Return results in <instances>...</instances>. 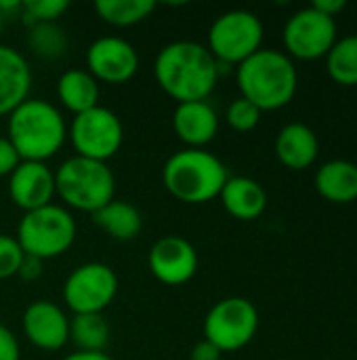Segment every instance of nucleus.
<instances>
[{
    "label": "nucleus",
    "mask_w": 357,
    "mask_h": 360,
    "mask_svg": "<svg viewBox=\"0 0 357 360\" xmlns=\"http://www.w3.org/2000/svg\"><path fill=\"white\" fill-rule=\"evenodd\" d=\"M158 86L177 103L208 101L219 82V65L206 44L175 40L160 49L154 61Z\"/></svg>",
    "instance_id": "1"
},
{
    "label": "nucleus",
    "mask_w": 357,
    "mask_h": 360,
    "mask_svg": "<svg viewBox=\"0 0 357 360\" xmlns=\"http://www.w3.org/2000/svg\"><path fill=\"white\" fill-rule=\"evenodd\" d=\"M6 137L21 160L46 162L65 146L67 122L55 103L29 97L6 116Z\"/></svg>",
    "instance_id": "2"
},
{
    "label": "nucleus",
    "mask_w": 357,
    "mask_h": 360,
    "mask_svg": "<svg viewBox=\"0 0 357 360\" xmlns=\"http://www.w3.org/2000/svg\"><path fill=\"white\" fill-rule=\"evenodd\" d=\"M240 97L255 103L261 112L286 108L299 89L295 61L278 49H261L236 68Z\"/></svg>",
    "instance_id": "3"
},
{
    "label": "nucleus",
    "mask_w": 357,
    "mask_h": 360,
    "mask_svg": "<svg viewBox=\"0 0 357 360\" xmlns=\"http://www.w3.org/2000/svg\"><path fill=\"white\" fill-rule=\"evenodd\" d=\"M227 179V167L208 150L183 148L162 167L166 192L187 205H206L219 198Z\"/></svg>",
    "instance_id": "4"
},
{
    "label": "nucleus",
    "mask_w": 357,
    "mask_h": 360,
    "mask_svg": "<svg viewBox=\"0 0 357 360\" xmlns=\"http://www.w3.org/2000/svg\"><path fill=\"white\" fill-rule=\"evenodd\" d=\"M55 194L65 209L93 215L116 198V177L107 162L74 154L55 169Z\"/></svg>",
    "instance_id": "5"
},
{
    "label": "nucleus",
    "mask_w": 357,
    "mask_h": 360,
    "mask_svg": "<svg viewBox=\"0 0 357 360\" xmlns=\"http://www.w3.org/2000/svg\"><path fill=\"white\" fill-rule=\"evenodd\" d=\"M78 236V226L69 209L63 205H46L23 213L17 226V243L25 255L40 262L67 253Z\"/></svg>",
    "instance_id": "6"
},
{
    "label": "nucleus",
    "mask_w": 357,
    "mask_h": 360,
    "mask_svg": "<svg viewBox=\"0 0 357 360\" xmlns=\"http://www.w3.org/2000/svg\"><path fill=\"white\" fill-rule=\"evenodd\" d=\"M263 36L265 27L257 13L234 8L213 21L206 49L219 63L238 68L242 61L263 49Z\"/></svg>",
    "instance_id": "7"
},
{
    "label": "nucleus",
    "mask_w": 357,
    "mask_h": 360,
    "mask_svg": "<svg viewBox=\"0 0 357 360\" xmlns=\"http://www.w3.org/2000/svg\"><path fill=\"white\" fill-rule=\"evenodd\" d=\"M67 139L76 156L107 162L124 143V127L114 110L97 105L72 118Z\"/></svg>",
    "instance_id": "8"
},
{
    "label": "nucleus",
    "mask_w": 357,
    "mask_h": 360,
    "mask_svg": "<svg viewBox=\"0 0 357 360\" xmlns=\"http://www.w3.org/2000/svg\"><path fill=\"white\" fill-rule=\"evenodd\" d=\"M204 340L221 352L246 348L259 331V310L246 297H225L204 316Z\"/></svg>",
    "instance_id": "9"
},
{
    "label": "nucleus",
    "mask_w": 357,
    "mask_h": 360,
    "mask_svg": "<svg viewBox=\"0 0 357 360\" xmlns=\"http://www.w3.org/2000/svg\"><path fill=\"white\" fill-rule=\"evenodd\" d=\"M118 274L103 262H86L74 268L63 283V304L76 314H103L118 295Z\"/></svg>",
    "instance_id": "10"
},
{
    "label": "nucleus",
    "mask_w": 357,
    "mask_h": 360,
    "mask_svg": "<svg viewBox=\"0 0 357 360\" xmlns=\"http://www.w3.org/2000/svg\"><path fill=\"white\" fill-rule=\"evenodd\" d=\"M284 49L290 59L316 61L330 53L335 42L339 40L337 21L332 17L322 15L311 4L307 8L297 11L284 25L282 32Z\"/></svg>",
    "instance_id": "11"
},
{
    "label": "nucleus",
    "mask_w": 357,
    "mask_h": 360,
    "mask_svg": "<svg viewBox=\"0 0 357 360\" xmlns=\"http://www.w3.org/2000/svg\"><path fill=\"white\" fill-rule=\"evenodd\" d=\"M139 70L137 49L120 36H101L86 49V72L101 84H124Z\"/></svg>",
    "instance_id": "12"
},
{
    "label": "nucleus",
    "mask_w": 357,
    "mask_h": 360,
    "mask_svg": "<svg viewBox=\"0 0 357 360\" xmlns=\"http://www.w3.org/2000/svg\"><path fill=\"white\" fill-rule=\"evenodd\" d=\"M151 276L166 287H181L198 272V253L194 245L177 234L158 238L147 255Z\"/></svg>",
    "instance_id": "13"
},
{
    "label": "nucleus",
    "mask_w": 357,
    "mask_h": 360,
    "mask_svg": "<svg viewBox=\"0 0 357 360\" xmlns=\"http://www.w3.org/2000/svg\"><path fill=\"white\" fill-rule=\"evenodd\" d=\"M21 329L25 340L42 352H57L69 342V319L48 300H36L23 310Z\"/></svg>",
    "instance_id": "14"
},
{
    "label": "nucleus",
    "mask_w": 357,
    "mask_h": 360,
    "mask_svg": "<svg viewBox=\"0 0 357 360\" xmlns=\"http://www.w3.org/2000/svg\"><path fill=\"white\" fill-rule=\"evenodd\" d=\"M55 171L46 162L21 160L8 177V198L23 213L53 205Z\"/></svg>",
    "instance_id": "15"
},
{
    "label": "nucleus",
    "mask_w": 357,
    "mask_h": 360,
    "mask_svg": "<svg viewBox=\"0 0 357 360\" xmlns=\"http://www.w3.org/2000/svg\"><path fill=\"white\" fill-rule=\"evenodd\" d=\"M219 114L208 101L177 103L173 112V129L179 141L191 150H206L219 133Z\"/></svg>",
    "instance_id": "16"
},
{
    "label": "nucleus",
    "mask_w": 357,
    "mask_h": 360,
    "mask_svg": "<svg viewBox=\"0 0 357 360\" xmlns=\"http://www.w3.org/2000/svg\"><path fill=\"white\" fill-rule=\"evenodd\" d=\"M32 91V68L27 59L8 44H0V118L17 110Z\"/></svg>",
    "instance_id": "17"
},
{
    "label": "nucleus",
    "mask_w": 357,
    "mask_h": 360,
    "mask_svg": "<svg viewBox=\"0 0 357 360\" xmlns=\"http://www.w3.org/2000/svg\"><path fill=\"white\" fill-rule=\"evenodd\" d=\"M276 156L290 171H305L314 167L320 156L316 131L305 122H288L276 137Z\"/></svg>",
    "instance_id": "18"
},
{
    "label": "nucleus",
    "mask_w": 357,
    "mask_h": 360,
    "mask_svg": "<svg viewBox=\"0 0 357 360\" xmlns=\"http://www.w3.org/2000/svg\"><path fill=\"white\" fill-rule=\"evenodd\" d=\"M219 198L223 209L240 221H252L267 209L265 188L250 177H229Z\"/></svg>",
    "instance_id": "19"
},
{
    "label": "nucleus",
    "mask_w": 357,
    "mask_h": 360,
    "mask_svg": "<svg viewBox=\"0 0 357 360\" xmlns=\"http://www.w3.org/2000/svg\"><path fill=\"white\" fill-rule=\"evenodd\" d=\"M318 194L335 205H349L357 200V165L335 158L324 162L316 173Z\"/></svg>",
    "instance_id": "20"
},
{
    "label": "nucleus",
    "mask_w": 357,
    "mask_h": 360,
    "mask_svg": "<svg viewBox=\"0 0 357 360\" xmlns=\"http://www.w3.org/2000/svg\"><path fill=\"white\" fill-rule=\"evenodd\" d=\"M101 84L82 68L65 70L57 80V99L74 116L99 105Z\"/></svg>",
    "instance_id": "21"
},
{
    "label": "nucleus",
    "mask_w": 357,
    "mask_h": 360,
    "mask_svg": "<svg viewBox=\"0 0 357 360\" xmlns=\"http://www.w3.org/2000/svg\"><path fill=\"white\" fill-rule=\"evenodd\" d=\"M93 221L107 236H112L114 240H122V243L133 240L143 228L139 209L135 205H130L126 200H118V198H114L103 209L93 213Z\"/></svg>",
    "instance_id": "22"
},
{
    "label": "nucleus",
    "mask_w": 357,
    "mask_h": 360,
    "mask_svg": "<svg viewBox=\"0 0 357 360\" xmlns=\"http://www.w3.org/2000/svg\"><path fill=\"white\" fill-rule=\"evenodd\" d=\"M69 342L78 352H105L109 325L103 314H76L69 321Z\"/></svg>",
    "instance_id": "23"
},
{
    "label": "nucleus",
    "mask_w": 357,
    "mask_h": 360,
    "mask_svg": "<svg viewBox=\"0 0 357 360\" xmlns=\"http://www.w3.org/2000/svg\"><path fill=\"white\" fill-rule=\"evenodd\" d=\"M156 8L151 0H97L95 13L114 27H130L145 21Z\"/></svg>",
    "instance_id": "24"
},
{
    "label": "nucleus",
    "mask_w": 357,
    "mask_h": 360,
    "mask_svg": "<svg viewBox=\"0 0 357 360\" xmlns=\"http://www.w3.org/2000/svg\"><path fill=\"white\" fill-rule=\"evenodd\" d=\"M328 76L341 86H357V34L339 38L326 55Z\"/></svg>",
    "instance_id": "25"
},
{
    "label": "nucleus",
    "mask_w": 357,
    "mask_h": 360,
    "mask_svg": "<svg viewBox=\"0 0 357 360\" xmlns=\"http://www.w3.org/2000/svg\"><path fill=\"white\" fill-rule=\"evenodd\" d=\"M27 46L40 59H59L69 46V38L59 23H38L27 27Z\"/></svg>",
    "instance_id": "26"
},
{
    "label": "nucleus",
    "mask_w": 357,
    "mask_h": 360,
    "mask_svg": "<svg viewBox=\"0 0 357 360\" xmlns=\"http://www.w3.org/2000/svg\"><path fill=\"white\" fill-rule=\"evenodd\" d=\"M69 8L67 0H25L21 2V21L32 27L38 23H59Z\"/></svg>",
    "instance_id": "27"
},
{
    "label": "nucleus",
    "mask_w": 357,
    "mask_h": 360,
    "mask_svg": "<svg viewBox=\"0 0 357 360\" xmlns=\"http://www.w3.org/2000/svg\"><path fill=\"white\" fill-rule=\"evenodd\" d=\"M261 114H263V112H261L255 103H250V101L244 99V97H236V99L227 105L225 120H227V124H229L234 131H238V133H248V131H252V129L259 127Z\"/></svg>",
    "instance_id": "28"
},
{
    "label": "nucleus",
    "mask_w": 357,
    "mask_h": 360,
    "mask_svg": "<svg viewBox=\"0 0 357 360\" xmlns=\"http://www.w3.org/2000/svg\"><path fill=\"white\" fill-rule=\"evenodd\" d=\"M23 257L25 253L19 247L17 238L8 234H0V281L17 276Z\"/></svg>",
    "instance_id": "29"
},
{
    "label": "nucleus",
    "mask_w": 357,
    "mask_h": 360,
    "mask_svg": "<svg viewBox=\"0 0 357 360\" xmlns=\"http://www.w3.org/2000/svg\"><path fill=\"white\" fill-rule=\"evenodd\" d=\"M21 158L8 137L0 135V177H11V173L19 167Z\"/></svg>",
    "instance_id": "30"
},
{
    "label": "nucleus",
    "mask_w": 357,
    "mask_h": 360,
    "mask_svg": "<svg viewBox=\"0 0 357 360\" xmlns=\"http://www.w3.org/2000/svg\"><path fill=\"white\" fill-rule=\"evenodd\" d=\"M0 360H21L17 335L4 325H0Z\"/></svg>",
    "instance_id": "31"
},
{
    "label": "nucleus",
    "mask_w": 357,
    "mask_h": 360,
    "mask_svg": "<svg viewBox=\"0 0 357 360\" xmlns=\"http://www.w3.org/2000/svg\"><path fill=\"white\" fill-rule=\"evenodd\" d=\"M42 272H44V262L25 255L23 262H21V266H19L17 276H19L21 281H25V283H34V281H38V278L42 276Z\"/></svg>",
    "instance_id": "32"
},
{
    "label": "nucleus",
    "mask_w": 357,
    "mask_h": 360,
    "mask_svg": "<svg viewBox=\"0 0 357 360\" xmlns=\"http://www.w3.org/2000/svg\"><path fill=\"white\" fill-rule=\"evenodd\" d=\"M221 356L223 352L206 340L198 342L191 350V360H221Z\"/></svg>",
    "instance_id": "33"
},
{
    "label": "nucleus",
    "mask_w": 357,
    "mask_h": 360,
    "mask_svg": "<svg viewBox=\"0 0 357 360\" xmlns=\"http://www.w3.org/2000/svg\"><path fill=\"white\" fill-rule=\"evenodd\" d=\"M311 6L316 11H320L322 15L337 19V15H341L347 8V2L345 0H316V2H311Z\"/></svg>",
    "instance_id": "34"
},
{
    "label": "nucleus",
    "mask_w": 357,
    "mask_h": 360,
    "mask_svg": "<svg viewBox=\"0 0 357 360\" xmlns=\"http://www.w3.org/2000/svg\"><path fill=\"white\" fill-rule=\"evenodd\" d=\"M63 360H114L112 356H107L105 352H74L69 356H65Z\"/></svg>",
    "instance_id": "35"
},
{
    "label": "nucleus",
    "mask_w": 357,
    "mask_h": 360,
    "mask_svg": "<svg viewBox=\"0 0 357 360\" xmlns=\"http://www.w3.org/2000/svg\"><path fill=\"white\" fill-rule=\"evenodd\" d=\"M2 30H4V15L0 13V34H2Z\"/></svg>",
    "instance_id": "36"
}]
</instances>
